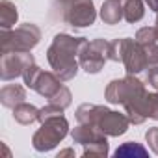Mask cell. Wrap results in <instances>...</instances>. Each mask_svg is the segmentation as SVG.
Returning a JSON list of instances; mask_svg holds the SVG:
<instances>
[{
	"label": "cell",
	"mask_w": 158,
	"mask_h": 158,
	"mask_svg": "<svg viewBox=\"0 0 158 158\" xmlns=\"http://www.w3.org/2000/svg\"><path fill=\"white\" fill-rule=\"evenodd\" d=\"M127 152L145 154V149H143V147H132V145H128V147H121V149H117V152H115V154H127Z\"/></svg>",
	"instance_id": "obj_1"
}]
</instances>
